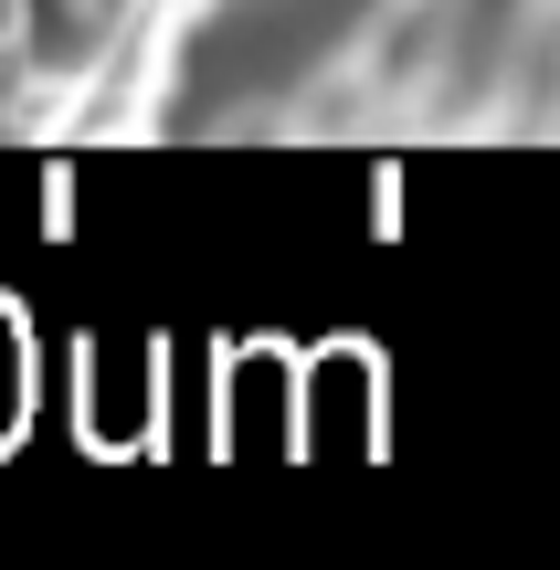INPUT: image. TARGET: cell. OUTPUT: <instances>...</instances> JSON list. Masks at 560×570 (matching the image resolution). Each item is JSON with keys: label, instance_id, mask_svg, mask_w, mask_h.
Masks as SVG:
<instances>
[{"label": "cell", "instance_id": "6da1fadb", "mask_svg": "<svg viewBox=\"0 0 560 570\" xmlns=\"http://www.w3.org/2000/svg\"><path fill=\"white\" fill-rule=\"evenodd\" d=\"M21 423H32V327H21V306L0 296V454L21 444Z\"/></svg>", "mask_w": 560, "mask_h": 570}]
</instances>
